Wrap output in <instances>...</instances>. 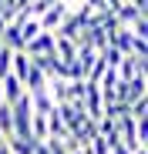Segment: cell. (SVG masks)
<instances>
[{"label":"cell","mask_w":148,"mask_h":154,"mask_svg":"<svg viewBox=\"0 0 148 154\" xmlns=\"http://www.w3.org/2000/svg\"><path fill=\"white\" fill-rule=\"evenodd\" d=\"M131 44H135V37H131V30H128V27H118L114 34H108V47H114L118 54H128Z\"/></svg>","instance_id":"cell-4"},{"label":"cell","mask_w":148,"mask_h":154,"mask_svg":"<svg viewBox=\"0 0 148 154\" xmlns=\"http://www.w3.org/2000/svg\"><path fill=\"white\" fill-rule=\"evenodd\" d=\"M0 104H4V87H0Z\"/></svg>","instance_id":"cell-15"},{"label":"cell","mask_w":148,"mask_h":154,"mask_svg":"<svg viewBox=\"0 0 148 154\" xmlns=\"http://www.w3.org/2000/svg\"><path fill=\"white\" fill-rule=\"evenodd\" d=\"M67 10H71V7H64L61 0H57V4H51V7L44 10V17H40V30H47V34H54V30L61 27V20L67 17Z\"/></svg>","instance_id":"cell-2"},{"label":"cell","mask_w":148,"mask_h":154,"mask_svg":"<svg viewBox=\"0 0 148 154\" xmlns=\"http://www.w3.org/2000/svg\"><path fill=\"white\" fill-rule=\"evenodd\" d=\"M108 154H131V151H128V147H125V144H118V141H114V144H111V151H108Z\"/></svg>","instance_id":"cell-12"},{"label":"cell","mask_w":148,"mask_h":154,"mask_svg":"<svg viewBox=\"0 0 148 154\" xmlns=\"http://www.w3.org/2000/svg\"><path fill=\"white\" fill-rule=\"evenodd\" d=\"M84 147H88V154H108V151H111V144H108V141H105L101 134L88 137V144H84Z\"/></svg>","instance_id":"cell-10"},{"label":"cell","mask_w":148,"mask_h":154,"mask_svg":"<svg viewBox=\"0 0 148 154\" xmlns=\"http://www.w3.org/2000/svg\"><path fill=\"white\" fill-rule=\"evenodd\" d=\"M0 50H4V44H0Z\"/></svg>","instance_id":"cell-17"},{"label":"cell","mask_w":148,"mask_h":154,"mask_svg":"<svg viewBox=\"0 0 148 154\" xmlns=\"http://www.w3.org/2000/svg\"><path fill=\"white\" fill-rule=\"evenodd\" d=\"M148 94V81H145V74H138V77H131V81H118V87H114V100L121 107H131L135 100H141Z\"/></svg>","instance_id":"cell-1"},{"label":"cell","mask_w":148,"mask_h":154,"mask_svg":"<svg viewBox=\"0 0 148 154\" xmlns=\"http://www.w3.org/2000/svg\"><path fill=\"white\" fill-rule=\"evenodd\" d=\"M24 91L27 94H40V91H47V77L31 64V70H27V77H24Z\"/></svg>","instance_id":"cell-5"},{"label":"cell","mask_w":148,"mask_h":154,"mask_svg":"<svg viewBox=\"0 0 148 154\" xmlns=\"http://www.w3.org/2000/svg\"><path fill=\"white\" fill-rule=\"evenodd\" d=\"M31 107H34V114H51L54 100L47 97V91H40V94H31Z\"/></svg>","instance_id":"cell-8"},{"label":"cell","mask_w":148,"mask_h":154,"mask_svg":"<svg viewBox=\"0 0 148 154\" xmlns=\"http://www.w3.org/2000/svg\"><path fill=\"white\" fill-rule=\"evenodd\" d=\"M47 97H51L54 104H67V81L51 77V81H47Z\"/></svg>","instance_id":"cell-7"},{"label":"cell","mask_w":148,"mask_h":154,"mask_svg":"<svg viewBox=\"0 0 148 154\" xmlns=\"http://www.w3.org/2000/svg\"><path fill=\"white\" fill-rule=\"evenodd\" d=\"M0 154H10V151H7V144H0Z\"/></svg>","instance_id":"cell-14"},{"label":"cell","mask_w":148,"mask_h":154,"mask_svg":"<svg viewBox=\"0 0 148 154\" xmlns=\"http://www.w3.org/2000/svg\"><path fill=\"white\" fill-rule=\"evenodd\" d=\"M128 114L135 117V121H148V100L141 97V100H135V104L128 107Z\"/></svg>","instance_id":"cell-11"},{"label":"cell","mask_w":148,"mask_h":154,"mask_svg":"<svg viewBox=\"0 0 148 154\" xmlns=\"http://www.w3.org/2000/svg\"><path fill=\"white\" fill-rule=\"evenodd\" d=\"M0 87H4V104H17V100L27 94V91H24V84L17 81L14 74H7L4 81H0Z\"/></svg>","instance_id":"cell-3"},{"label":"cell","mask_w":148,"mask_h":154,"mask_svg":"<svg viewBox=\"0 0 148 154\" xmlns=\"http://www.w3.org/2000/svg\"><path fill=\"white\" fill-rule=\"evenodd\" d=\"M131 154H148V147H138V151H131Z\"/></svg>","instance_id":"cell-13"},{"label":"cell","mask_w":148,"mask_h":154,"mask_svg":"<svg viewBox=\"0 0 148 154\" xmlns=\"http://www.w3.org/2000/svg\"><path fill=\"white\" fill-rule=\"evenodd\" d=\"M27 70H31V57L24 54V50H14V57H10V74L17 77L20 84H24V77H27Z\"/></svg>","instance_id":"cell-6"},{"label":"cell","mask_w":148,"mask_h":154,"mask_svg":"<svg viewBox=\"0 0 148 154\" xmlns=\"http://www.w3.org/2000/svg\"><path fill=\"white\" fill-rule=\"evenodd\" d=\"M7 151H10V154H34V141H24V137H7Z\"/></svg>","instance_id":"cell-9"},{"label":"cell","mask_w":148,"mask_h":154,"mask_svg":"<svg viewBox=\"0 0 148 154\" xmlns=\"http://www.w3.org/2000/svg\"><path fill=\"white\" fill-rule=\"evenodd\" d=\"M0 144H7V137H4V134H0Z\"/></svg>","instance_id":"cell-16"}]
</instances>
